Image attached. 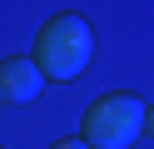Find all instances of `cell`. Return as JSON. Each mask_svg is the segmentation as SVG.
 <instances>
[{
  "label": "cell",
  "mask_w": 154,
  "mask_h": 149,
  "mask_svg": "<svg viewBox=\"0 0 154 149\" xmlns=\"http://www.w3.org/2000/svg\"><path fill=\"white\" fill-rule=\"evenodd\" d=\"M94 55V30L80 15H55L35 35V65L45 79H75Z\"/></svg>",
  "instance_id": "1"
},
{
  "label": "cell",
  "mask_w": 154,
  "mask_h": 149,
  "mask_svg": "<svg viewBox=\"0 0 154 149\" xmlns=\"http://www.w3.org/2000/svg\"><path fill=\"white\" fill-rule=\"evenodd\" d=\"M144 114H149V104L139 95L109 89L85 109V144L90 149H129L144 134Z\"/></svg>",
  "instance_id": "2"
},
{
  "label": "cell",
  "mask_w": 154,
  "mask_h": 149,
  "mask_svg": "<svg viewBox=\"0 0 154 149\" xmlns=\"http://www.w3.org/2000/svg\"><path fill=\"white\" fill-rule=\"evenodd\" d=\"M45 75L35 60H0V99H10V104H30L40 95Z\"/></svg>",
  "instance_id": "3"
},
{
  "label": "cell",
  "mask_w": 154,
  "mask_h": 149,
  "mask_svg": "<svg viewBox=\"0 0 154 149\" xmlns=\"http://www.w3.org/2000/svg\"><path fill=\"white\" fill-rule=\"evenodd\" d=\"M55 149H90V144H85V139H60Z\"/></svg>",
  "instance_id": "4"
},
{
  "label": "cell",
  "mask_w": 154,
  "mask_h": 149,
  "mask_svg": "<svg viewBox=\"0 0 154 149\" xmlns=\"http://www.w3.org/2000/svg\"><path fill=\"white\" fill-rule=\"evenodd\" d=\"M144 129H149V134H154V104H149V114H144Z\"/></svg>",
  "instance_id": "5"
}]
</instances>
